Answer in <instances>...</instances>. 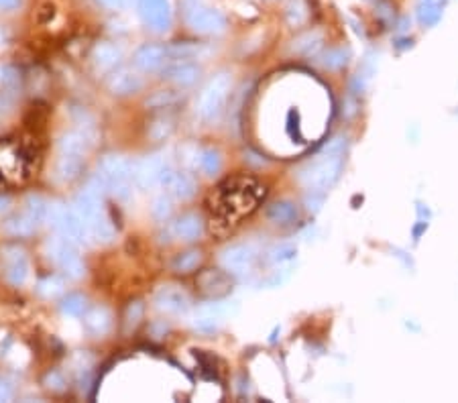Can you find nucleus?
<instances>
[{"label": "nucleus", "instance_id": "44", "mask_svg": "<svg viewBox=\"0 0 458 403\" xmlns=\"http://www.w3.org/2000/svg\"><path fill=\"white\" fill-rule=\"evenodd\" d=\"M8 206V198H0V212Z\"/></svg>", "mask_w": 458, "mask_h": 403}, {"label": "nucleus", "instance_id": "23", "mask_svg": "<svg viewBox=\"0 0 458 403\" xmlns=\"http://www.w3.org/2000/svg\"><path fill=\"white\" fill-rule=\"evenodd\" d=\"M39 226L35 220L29 218L25 212L23 214H15L2 224V230L8 234V236H15V238H25V236H31L35 232V228Z\"/></svg>", "mask_w": 458, "mask_h": 403}, {"label": "nucleus", "instance_id": "24", "mask_svg": "<svg viewBox=\"0 0 458 403\" xmlns=\"http://www.w3.org/2000/svg\"><path fill=\"white\" fill-rule=\"evenodd\" d=\"M267 218L271 220L273 224L277 226H289L293 224L295 220L300 218V212H297V206L293 202H275L269 210H267Z\"/></svg>", "mask_w": 458, "mask_h": 403}, {"label": "nucleus", "instance_id": "42", "mask_svg": "<svg viewBox=\"0 0 458 403\" xmlns=\"http://www.w3.org/2000/svg\"><path fill=\"white\" fill-rule=\"evenodd\" d=\"M102 6L106 8H114V10H118V8H125L127 4H129V0H98Z\"/></svg>", "mask_w": 458, "mask_h": 403}, {"label": "nucleus", "instance_id": "12", "mask_svg": "<svg viewBox=\"0 0 458 403\" xmlns=\"http://www.w3.org/2000/svg\"><path fill=\"white\" fill-rule=\"evenodd\" d=\"M255 259H257V253L250 245H245V243H239V245H232L228 247L220 261H222V267L228 271V273H235V275H245L253 269L255 265Z\"/></svg>", "mask_w": 458, "mask_h": 403}, {"label": "nucleus", "instance_id": "16", "mask_svg": "<svg viewBox=\"0 0 458 403\" xmlns=\"http://www.w3.org/2000/svg\"><path fill=\"white\" fill-rule=\"evenodd\" d=\"M155 306L165 314H183L190 308V297L176 285H165L155 293Z\"/></svg>", "mask_w": 458, "mask_h": 403}, {"label": "nucleus", "instance_id": "3", "mask_svg": "<svg viewBox=\"0 0 458 403\" xmlns=\"http://www.w3.org/2000/svg\"><path fill=\"white\" fill-rule=\"evenodd\" d=\"M102 182L100 178L92 180L88 183L73 202V210L80 214V218L84 220L90 228L92 238H98L102 243H108L114 234V228L110 224V220L106 218L104 206H102Z\"/></svg>", "mask_w": 458, "mask_h": 403}, {"label": "nucleus", "instance_id": "21", "mask_svg": "<svg viewBox=\"0 0 458 403\" xmlns=\"http://www.w3.org/2000/svg\"><path fill=\"white\" fill-rule=\"evenodd\" d=\"M84 322H86V328L94 336H104L112 328V314L104 306H94L92 310L86 312Z\"/></svg>", "mask_w": 458, "mask_h": 403}, {"label": "nucleus", "instance_id": "33", "mask_svg": "<svg viewBox=\"0 0 458 403\" xmlns=\"http://www.w3.org/2000/svg\"><path fill=\"white\" fill-rule=\"evenodd\" d=\"M351 57V51L345 49V47H334V49H328L324 55H322V66L328 68V70H340L342 66H347Z\"/></svg>", "mask_w": 458, "mask_h": 403}, {"label": "nucleus", "instance_id": "13", "mask_svg": "<svg viewBox=\"0 0 458 403\" xmlns=\"http://www.w3.org/2000/svg\"><path fill=\"white\" fill-rule=\"evenodd\" d=\"M200 66L192 59H172L170 64H165L163 68V79L176 84L179 88H187V86H194L200 77Z\"/></svg>", "mask_w": 458, "mask_h": 403}, {"label": "nucleus", "instance_id": "25", "mask_svg": "<svg viewBox=\"0 0 458 403\" xmlns=\"http://www.w3.org/2000/svg\"><path fill=\"white\" fill-rule=\"evenodd\" d=\"M446 0H420L418 2V19L425 27H432L440 21L442 17V8H444Z\"/></svg>", "mask_w": 458, "mask_h": 403}, {"label": "nucleus", "instance_id": "9", "mask_svg": "<svg viewBox=\"0 0 458 403\" xmlns=\"http://www.w3.org/2000/svg\"><path fill=\"white\" fill-rule=\"evenodd\" d=\"M139 15L151 31L163 33L172 27L170 0H139Z\"/></svg>", "mask_w": 458, "mask_h": 403}, {"label": "nucleus", "instance_id": "34", "mask_svg": "<svg viewBox=\"0 0 458 403\" xmlns=\"http://www.w3.org/2000/svg\"><path fill=\"white\" fill-rule=\"evenodd\" d=\"M177 100H179V96H177L176 92H172V90H159V92H155L153 96H149L147 100H145V106L147 109H170V106H174Z\"/></svg>", "mask_w": 458, "mask_h": 403}, {"label": "nucleus", "instance_id": "32", "mask_svg": "<svg viewBox=\"0 0 458 403\" xmlns=\"http://www.w3.org/2000/svg\"><path fill=\"white\" fill-rule=\"evenodd\" d=\"M220 322H222V316L218 310H202L196 320H194V328L200 330V332H214V330L220 328Z\"/></svg>", "mask_w": 458, "mask_h": 403}, {"label": "nucleus", "instance_id": "30", "mask_svg": "<svg viewBox=\"0 0 458 403\" xmlns=\"http://www.w3.org/2000/svg\"><path fill=\"white\" fill-rule=\"evenodd\" d=\"M285 19L291 27H302L308 21V4L304 0H289L285 6Z\"/></svg>", "mask_w": 458, "mask_h": 403}, {"label": "nucleus", "instance_id": "17", "mask_svg": "<svg viewBox=\"0 0 458 403\" xmlns=\"http://www.w3.org/2000/svg\"><path fill=\"white\" fill-rule=\"evenodd\" d=\"M167 47L163 45H153V43H147L137 49L135 53V66L141 70V72H155L159 70L165 62H167Z\"/></svg>", "mask_w": 458, "mask_h": 403}, {"label": "nucleus", "instance_id": "10", "mask_svg": "<svg viewBox=\"0 0 458 403\" xmlns=\"http://www.w3.org/2000/svg\"><path fill=\"white\" fill-rule=\"evenodd\" d=\"M187 25L202 35H216L226 29V19L220 10L196 6L187 12Z\"/></svg>", "mask_w": 458, "mask_h": 403}, {"label": "nucleus", "instance_id": "20", "mask_svg": "<svg viewBox=\"0 0 458 403\" xmlns=\"http://www.w3.org/2000/svg\"><path fill=\"white\" fill-rule=\"evenodd\" d=\"M172 232L176 234V238L185 243L198 241L202 234V220L198 214H183L172 224Z\"/></svg>", "mask_w": 458, "mask_h": 403}, {"label": "nucleus", "instance_id": "37", "mask_svg": "<svg viewBox=\"0 0 458 403\" xmlns=\"http://www.w3.org/2000/svg\"><path fill=\"white\" fill-rule=\"evenodd\" d=\"M143 318V303L141 301H131L127 312H125V332L129 334L131 330L137 328L139 320Z\"/></svg>", "mask_w": 458, "mask_h": 403}, {"label": "nucleus", "instance_id": "1", "mask_svg": "<svg viewBox=\"0 0 458 403\" xmlns=\"http://www.w3.org/2000/svg\"><path fill=\"white\" fill-rule=\"evenodd\" d=\"M263 196H265V187L255 178L237 176L222 182L212 191L208 200L212 210V226L222 224L224 234L230 232L241 220L257 208Z\"/></svg>", "mask_w": 458, "mask_h": 403}, {"label": "nucleus", "instance_id": "5", "mask_svg": "<svg viewBox=\"0 0 458 403\" xmlns=\"http://www.w3.org/2000/svg\"><path fill=\"white\" fill-rule=\"evenodd\" d=\"M230 88H232V77L226 72L216 73L206 84L200 96V104H198V112L206 122H214L220 118L222 110L226 106Z\"/></svg>", "mask_w": 458, "mask_h": 403}, {"label": "nucleus", "instance_id": "36", "mask_svg": "<svg viewBox=\"0 0 458 403\" xmlns=\"http://www.w3.org/2000/svg\"><path fill=\"white\" fill-rule=\"evenodd\" d=\"M174 131V120L172 118H157L151 126H149V137L153 141H163L165 137H170Z\"/></svg>", "mask_w": 458, "mask_h": 403}, {"label": "nucleus", "instance_id": "7", "mask_svg": "<svg viewBox=\"0 0 458 403\" xmlns=\"http://www.w3.org/2000/svg\"><path fill=\"white\" fill-rule=\"evenodd\" d=\"M0 273L10 285H23L29 277V259L19 245H4L0 249Z\"/></svg>", "mask_w": 458, "mask_h": 403}, {"label": "nucleus", "instance_id": "26", "mask_svg": "<svg viewBox=\"0 0 458 403\" xmlns=\"http://www.w3.org/2000/svg\"><path fill=\"white\" fill-rule=\"evenodd\" d=\"M322 41H324V37H322L320 31H306L297 39H293L291 49L295 53H300V55H312V53H316L318 49H320Z\"/></svg>", "mask_w": 458, "mask_h": 403}, {"label": "nucleus", "instance_id": "8", "mask_svg": "<svg viewBox=\"0 0 458 403\" xmlns=\"http://www.w3.org/2000/svg\"><path fill=\"white\" fill-rule=\"evenodd\" d=\"M47 247H49L51 261H53L68 277L77 279V277L84 275V263H82V259L77 255V251H75V247H73L71 241L64 238V236H57V238H51Z\"/></svg>", "mask_w": 458, "mask_h": 403}, {"label": "nucleus", "instance_id": "18", "mask_svg": "<svg viewBox=\"0 0 458 403\" xmlns=\"http://www.w3.org/2000/svg\"><path fill=\"white\" fill-rule=\"evenodd\" d=\"M106 86L114 96H129L141 90L143 79L141 75L133 70H118L108 77Z\"/></svg>", "mask_w": 458, "mask_h": 403}, {"label": "nucleus", "instance_id": "38", "mask_svg": "<svg viewBox=\"0 0 458 403\" xmlns=\"http://www.w3.org/2000/svg\"><path fill=\"white\" fill-rule=\"evenodd\" d=\"M293 259H295V247H291V245H277L269 251V261L275 265L289 263Z\"/></svg>", "mask_w": 458, "mask_h": 403}, {"label": "nucleus", "instance_id": "15", "mask_svg": "<svg viewBox=\"0 0 458 403\" xmlns=\"http://www.w3.org/2000/svg\"><path fill=\"white\" fill-rule=\"evenodd\" d=\"M161 185H163L174 198H177V200H190V198L196 194V182H194V178L187 176V174L174 171L172 167H165V169H163Z\"/></svg>", "mask_w": 458, "mask_h": 403}, {"label": "nucleus", "instance_id": "14", "mask_svg": "<svg viewBox=\"0 0 458 403\" xmlns=\"http://www.w3.org/2000/svg\"><path fill=\"white\" fill-rule=\"evenodd\" d=\"M196 288L198 292L206 297H224L226 293L232 290V281L224 271L218 269H206L198 275L196 279Z\"/></svg>", "mask_w": 458, "mask_h": 403}, {"label": "nucleus", "instance_id": "29", "mask_svg": "<svg viewBox=\"0 0 458 403\" xmlns=\"http://www.w3.org/2000/svg\"><path fill=\"white\" fill-rule=\"evenodd\" d=\"M62 312L66 316H71V318H80L86 314V308H88V301L82 293H68L64 299H62Z\"/></svg>", "mask_w": 458, "mask_h": 403}, {"label": "nucleus", "instance_id": "35", "mask_svg": "<svg viewBox=\"0 0 458 403\" xmlns=\"http://www.w3.org/2000/svg\"><path fill=\"white\" fill-rule=\"evenodd\" d=\"M200 167L206 176H216L222 167V159H220V153L216 149H206L202 151L200 155Z\"/></svg>", "mask_w": 458, "mask_h": 403}, {"label": "nucleus", "instance_id": "39", "mask_svg": "<svg viewBox=\"0 0 458 403\" xmlns=\"http://www.w3.org/2000/svg\"><path fill=\"white\" fill-rule=\"evenodd\" d=\"M39 293H43L45 297H55L59 293H64V281L55 275L51 277H45L41 283H39Z\"/></svg>", "mask_w": 458, "mask_h": 403}, {"label": "nucleus", "instance_id": "40", "mask_svg": "<svg viewBox=\"0 0 458 403\" xmlns=\"http://www.w3.org/2000/svg\"><path fill=\"white\" fill-rule=\"evenodd\" d=\"M153 216L157 220H167L172 216V202L167 196H159L153 202Z\"/></svg>", "mask_w": 458, "mask_h": 403}, {"label": "nucleus", "instance_id": "6", "mask_svg": "<svg viewBox=\"0 0 458 403\" xmlns=\"http://www.w3.org/2000/svg\"><path fill=\"white\" fill-rule=\"evenodd\" d=\"M47 220L59 232V236L68 238L71 243H88V238H92L88 224L80 218V214L73 208H68L59 202L49 206Z\"/></svg>", "mask_w": 458, "mask_h": 403}, {"label": "nucleus", "instance_id": "28", "mask_svg": "<svg viewBox=\"0 0 458 403\" xmlns=\"http://www.w3.org/2000/svg\"><path fill=\"white\" fill-rule=\"evenodd\" d=\"M25 214L29 216V218H33L37 224H41V222H45L47 216H49V204L45 202V198H41V196H37V194H31V196H27V200H25Z\"/></svg>", "mask_w": 458, "mask_h": 403}, {"label": "nucleus", "instance_id": "41", "mask_svg": "<svg viewBox=\"0 0 458 403\" xmlns=\"http://www.w3.org/2000/svg\"><path fill=\"white\" fill-rule=\"evenodd\" d=\"M10 400H12V387L4 379H0V403L10 402Z\"/></svg>", "mask_w": 458, "mask_h": 403}, {"label": "nucleus", "instance_id": "19", "mask_svg": "<svg viewBox=\"0 0 458 403\" xmlns=\"http://www.w3.org/2000/svg\"><path fill=\"white\" fill-rule=\"evenodd\" d=\"M86 163V155H73V153H59L55 174L62 182H73L82 176Z\"/></svg>", "mask_w": 458, "mask_h": 403}, {"label": "nucleus", "instance_id": "11", "mask_svg": "<svg viewBox=\"0 0 458 403\" xmlns=\"http://www.w3.org/2000/svg\"><path fill=\"white\" fill-rule=\"evenodd\" d=\"M165 161L161 155H149L143 157L133 165V182L141 189H149L153 185H161V176L165 169Z\"/></svg>", "mask_w": 458, "mask_h": 403}, {"label": "nucleus", "instance_id": "27", "mask_svg": "<svg viewBox=\"0 0 458 403\" xmlns=\"http://www.w3.org/2000/svg\"><path fill=\"white\" fill-rule=\"evenodd\" d=\"M86 151H88V137L80 131H70L59 139V153L86 155Z\"/></svg>", "mask_w": 458, "mask_h": 403}, {"label": "nucleus", "instance_id": "22", "mask_svg": "<svg viewBox=\"0 0 458 403\" xmlns=\"http://www.w3.org/2000/svg\"><path fill=\"white\" fill-rule=\"evenodd\" d=\"M92 59H94V66L96 70L100 72H110L112 68H116L118 59H120V49L114 45V43H100L96 45L94 53H92Z\"/></svg>", "mask_w": 458, "mask_h": 403}, {"label": "nucleus", "instance_id": "2", "mask_svg": "<svg viewBox=\"0 0 458 403\" xmlns=\"http://www.w3.org/2000/svg\"><path fill=\"white\" fill-rule=\"evenodd\" d=\"M345 151L347 145L342 139H334L330 145L324 147V151L318 155L312 163H308L300 171V182L304 183L312 191H322L328 189L332 183L338 180L345 163Z\"/></svg>", "mask_w": 458, "mask_h": 403}, {"label": "nucleus", "instance_id": "43", "mask_svg": "<svg viewBox=\"0 0 458 403\" xmlns=\"http://www.w3.org/2000/svg\"><path fill=\"white\" fill-rule=\"evenodd\" d=\"M19 4H21V0H0L2 10H15V8H19Z\"/></svg>", "mask_w": 458, "mask_h": 403}, {"label": "nucleus", "instance_id": "4", "mask_svg": "<svg viewBox=\"0 0 458 403\" xmlns=\"http://www.w3.org/2000/svg\"><path fill=\"white\" fill-rule=\"evenodd\" d=\"M98 178L112 196L127 200L133 189V163L122 155H106L98 167Z\"/></svg>", "mask_w": 458, "mask_h": 403}, {"label": "nucleus", "instance_id": "31", "mask_svg": "<svg viewBox=\"0 0 458 403\" xmlns=\"http://www.w3.org/2000/svg\"><path fill=\"white\" fill-rule=\"evenodd\" d=\"M202 263V253L200 251H187V253H181L174 259L172 267L176 273H192L200 267Z\"/></svg>", "mask_w": 458, "mask_h": 403}]
</instances>
